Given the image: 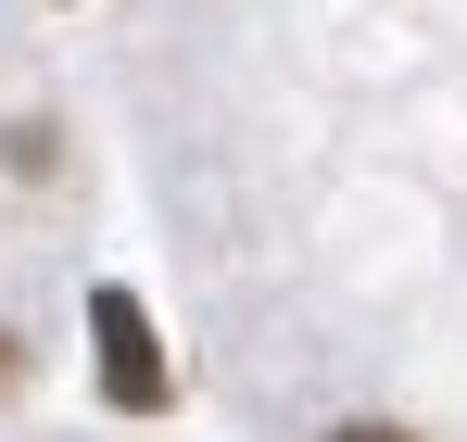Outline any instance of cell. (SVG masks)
I'll use <instances>...</instances> for the list:
<instances>
[{"instance_id":"cell-1","label":"cell","mask_w":467,"mask_h":442,"mask_svg":"<svg viewBox=\"0 0 467 442\" xmlns=\"http://www.w3.org/2000/svg\"><path fill=\"white\" fill-rule=\"evenodd\" d=\"M88 329H101V392H114L127 417H152V405H164V354H152V316H140L127 291H101V303H88Z\"/></svg>"},{"instance_id":"cell-2","label":"cell","mask_w":467,"mask_h":442,"mask_svg":"<svg viewBox=\"0 0 467 442\" xmlns=\"http://www.w3.org/2000/svg\"><path fill=\"white\" fill-rule=\"evenodd\" d=\"M328 442H404V430H379V417H354V430H328Z\"/></svg>"},{"instance_id":"cell-3","label":"cell","mask_w":467,"mask_h":442,"mask_svg":"<svg viewBox=\"0 0 467 442\" xmlns=\"http://www.w3.org/2000/svg\"><path fill=\"white\" fill-rule=\"evenodd\" d=\"M0 379H13V342H0Z\"/></svg>"}]
</instances>
